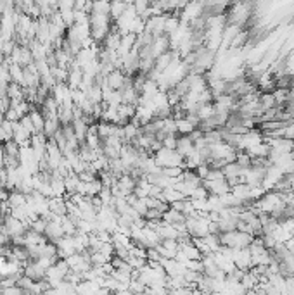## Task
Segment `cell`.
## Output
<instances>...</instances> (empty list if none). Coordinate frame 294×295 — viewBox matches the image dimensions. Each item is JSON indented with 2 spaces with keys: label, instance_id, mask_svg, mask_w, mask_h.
Listing matches in <instances>:
<instances>
[{
  "label": "cell",
  "instance_id": "obj_1",
  "mask_svg": "<svg viewBox=\"0 0 294 295\" xmlns=\"http://www.w3.org/2000/svg\"><path fill=\"white\" fill-rule=\"evenodd\" d=\"M106 80H107V85H109L113 90H121L123 85H125L126 74L123 69H113V71L106 76Z\"/></svg>",
  "mask_w": 294,
  "mask_h": 295
},
{
  "label": "cell",
  "instance_id": "obj_2",
  "mask_svg": "<svg viewBox=\"0 0 294 295\" xmlns=\"http://www.w3.org/2000/svg\"><path fill=\"white\" fill-rule=\"evenodd\" d=\"M43 235H45L50 242H56V240H59L61 237H64V230H62L61 226V221H49Z\"/></svg>",
  "mask_w": 294,
  "mask_h": 295
},
{
  "label": "cell",
  "instance_id": "obj_3",
  "mask_svg": "<svg viewBox=\"0 0 294 295\" xmlns=\"http://www.w3.org/2000/svg\"><path fill=\"white\" fill-rule=\"evenodd\" d=\"M161 220L166 221V223H170V224L185 223V214H183V212H180V211H176V209H173V207H168L166 211L163 212Z\"/></svg>",
  "mask_w": 294,
  "mask_h": 295
},
{
  "label": "cell",
  "instance_id": "obj_4",
  "mask_svg": "<svg viewBox=\"0 0 294 295\" xmlns=\"http://www.w3.org/2000/svg\"><path fill=\"white\" fill-rule=\"evenodd\" d=\"M7 97L11 100H24V87L16 81H9L7 85Z\"/></svg>",
  "mask_w": 294,
  "mask_h": 295
},
{
  "label": "cell",
  "instance_id": "obj_5",
  "mask_svg": "<svg viewBox=\"0 0 294 295\" xmlns=\"http://www.w3.org/2000/svg\"><path fill=\"white\" fill-rule=\"evenodd\" d=\"M9 74H11V81H16L24 87V68L21 64H16V62H11L9 64Z\"/></svg>",
  "mask_w": 294,
  "mask_h": 295
},
{
  "label": "cell",
  "instance_id": "obj_6",
  "mask_svg": "<svg viewBox=\"0 0 294 295\" xmlns=\"http://www.w3.org/2000/svg\"><path fill=\"white\" fill-rule=\"evenodd\" d=\"M7 202H9V205H11V209L24 205L26 204V193H23L21 190H11V192H9Z\"/></svg>",
  "mask_w": 294,
  "mask_h": 295
},
{
  "label": "cell",
  "instance_id": "obj_7",
  "mask_svg": "<svg viewBox=\"0 0 294 295\" xmlns=\"http://www.w3.org/2000/svg\"><path fill=\"white\" fill-rule=\"evenodd\" d=\"M73 128H75V133H77V138L81 142H85V136H87V131H88V125L81 119V117H77V119H73L71 121Z\"/></svg>",
  "mask_w": 294,
  "mask_h": 295
},
{
  "label": "cell",
  "instance_id": "obj_8",
  "mask_svg": "<svg viewBox=\"0 0 294 295\" xmlns=\"http://www.w3.org/2000/svg\"><path fill=\"white\" fill-rule=\"evenodd\" d=\"M61 128V121L58 117H50V119H45V126H43V133H45L47 138H52L56 135V131Z\"/></svg>",
  "mask_w": 294,
  "mask_h": 295
},
{
  "label": "cell",
  "instance_id": "obj_9",
  "mask_svg": "<svg viewBox=\"0 0 294 295\" xmlns=\"http://www.w3.org/2000/svg\"><path fill=\"white\" fill-rule=\"evenodd\" d=\"M109 11H111V0H94V2H92V12L109 14Z\"/></svg>",
  "mask_w": 294,
  "mask_h": 295
},
{
  "label": "cell",
  "instance_id": "obj_10",
  "mask_svg": "<svg viewBox=\"0 0 294 295\" xmlns=\"http://www.w3.org/2000/svg\"><path fill=\"white\" fill-rule=\"evenodd\" d=\"M12 140V121L4 119V123L0 125V144Z\"/></svg>",
  "mask_w": 294,
  "mask_h": 295
},
{
  "label": "cell",
  "instance_id": "obj_11",
  "mask_svg": "<svg viewBox=\"0 0 294 295\" xmlns=\"http://www.w3.org/2000/svg\"><path fill=\"white\" fill-rule=\"evenodd\" d=\"M194 128L196 126L189 121L187 117H180V119H176V131H178V135H189Z\"/></svg>",
  "mask_w": 294,
  "mask_h": 295
},
{
  "label": "cell",
  "instance_id": "obj_12",
  "mask_svg": "<svg viewBox=\"0 0 294 295\" xmlns=\"http://www.w3.org/2000/svg\"><path fill=\"white\" fill-rule=\"evenodd\" d=\"M50 73H52V76L56 78V81H58V83H68L69 69L54 66V68H50Z\"/></svg>",
  "mask_w": 294,
  "mask_h": 295
},
{
  "label": "cell",
  "instance_id": "obj_13",
  "mask_svg": "<svg viewBox=\"0 0 294 295\" xmlns=\"http://www.w3.org/2000/svg\"><path fill=\"white\" fill-rule=\"evenodd\" d=\"M2 148H4L5 155H14V157H20L21 154V147L16 140H9L5 144H2Z\"/></svg>",
  "mask_w": 294,
  "mask_h": 295
},
{
  "label": "cell",
  "instance_id": "obj_14",
  "mask_svg": "<svg viewBox=\"0 0 294 295\" xmlns=\"http://www.w3.org/2000/svg\"><path fill=\"white\" fill-rule=\"evenodd\" d=\"M61 226H62V230H64V235H75L78 231L77 223H75L68 214H64L61 218Z\"/></svg>",
  "mask_w": 294,
  "mask_h": 295
},
{
  "label": "cell",
  "instance_id": "obj_15",
  "mask_svg": "<svg viewBox=\"0 0 294 295\" xmlns=\"http://www.w3.org/2000/svg\"><path fill=\"white\" fill-rule=\"evenodd\" d=\"M126 7H128V5L123 4L121 0H111V11H109V14H111L113 21H115V19H118L119 16L126 11Z\"/></svg>",
  "mask_w": 294,
  "mask_h": 295
},
{
  "label": "cell",
  "instance_id": "obj_16",
  "mask_svg": "<svg viewBox=\"0 0 294 295\" xmlns=\"http://www.w3.org/2000/svg\"><path fill=\"white\" fill-rule=\"evenodd\" d=\"M47 223H49V221H47L45 218L39 216L37 220H33L30 223V228H31V230H35V231H39V233H43V231H45V228H47Z\"/></svg>",
  "mask_w": 294,
  "mask_h": 295
},
{
  "label": "cell",
  "instance_id": "obj_17",
  "mask_svg": "<svg viewBox=\"0 0 294 295\" xmlns=\"http://www.w3.org/2000/svg\"><path fill=\"white\" fill-rule=\"evenodd\" d=\"M20 123L23 125V128L26 129L30 135H33V133H37V129H35V125H33V121H31V117H30V114H26V116H23L20 119Z\"/></svg>",
  "mask_w": 294,
  "mask_h": 295
},
{
  "label": "cell",
  "instance_id": "obj_18",
  "mask_svg": "<svg viewBox=\"0 0 294 295\" xmlns=\"http://www.w3.org/2000/svg\"><path fill=\"white\" fill-rule=\"evenodd\" d=\"M176 138H178V135H172V133H170V135H164L161 144L166 148H176Z\"/></svg>",
  "mask_w": 294,
  "mask_h": 295
},
{
  "label": "cell",
  "instance_id": "obj_19",
  "mask_svg": "<svg viewBox=\"0 0 294 295\" xmlns=\"http://www.w3.org/2000/svg\"><path fill=\"white\" fill-rule=\"evenodd\" d=\"M4 116H5V119H9V121H12V123H14V121H20V119H21L20 114L16 112L14 107H9V109L4 112Z\"/></svg>",
  "mask_w": 294,
  "mask_h": 295
},
{
  "label": "cell",
  "instance_id": "obj_20",
  "mask_svg": "<svg viewBox=\"0 0 294 295\" xmlns=\"http://www.w3.org/2000/svg\"><path fill=\"white\" fill-rule=\"evenodd\" d=\"M58 9H75V0H58Z\"/></svg>",
  "mask_w": 294,
  "mask_h": 295
},
{
  "label": "cell",
  "instance_id": "obj_21",
  "mask_svg": "<svg viewBox=\"0 0 294 295\" xmlns=\"http://www.w3.org/2000/svg\"><path fill=\"white\" fill-rule=\"evenodd\" d=\"M4 157H5V154H4V148H2V145H0V169L4 167Z\"/></svg>",
  "mask_w": 294,
  "mask_h": 295
},
{
  "label": "cell",
  "instance_id": "obj_22",
  "mask_svg": "<svg viewBox=\"0 0 294 295\" xmlns=\"http://www.w3.org/2000/svg\"><path fill=\"white\" fill-rule=\"evenodd\" d=\"M121 2H123V4H126V5H132V4H134V0H121Z\"/></svg>",
  "mask_w": 294,
  "mask_h": 295
},
{
  "label": "cell",
  "instance_id": "obj_23",
  "mask_svg": "<svg viewBox=\"0 0 294 295\" xmlns=\"http://www.w3.org/2000/svg\"><path fill=\"white\" fill-rule=\"evenodd\" d=\"M2 278H4V277H2V275H0V280H2Z\"/></svg>",
  "mask_w": 294,
  "mask_h": 295
}]
</instances>
